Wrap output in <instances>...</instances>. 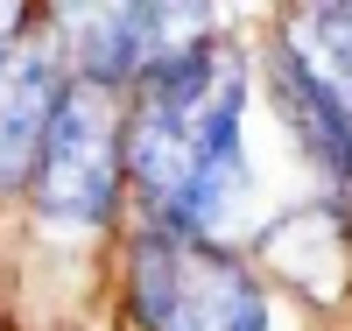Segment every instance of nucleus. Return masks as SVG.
<instances>
[{
  "label": "nucleus",
  "instance_id": "39448f33",
  "mask_svg": "<svg viewBox=\"0 0 352 331\" xmlns=\"http://www.w3.org/2000/svg\"><path fill=\"white\" fill-rule=\"evenodd\" d=\"M64 64L43 36L0 43V191H21L36 169V148L50 134V113L64 99Z\"/></svg>",
  "mask_w": 352,
  "mask_h": 331
},
{
  "label": "nucleus",
  "instance_id": "f03ea898",
  "mask_svg": "<svg viewBox=\"0 0 352 331\" xmlns=\"http://www.w3.org/2000/svg\"><path fill=\"white\" fill-rule=\"evenodd\" d=\"M134 303L148 331H268V296L226 247L155 226L134 239Z\"/></svg>",
  "mask_w": 352,
  "mask_h": 331
},
{
  "label": "nucleus",
  "instance_id": "7ed1b4c3",
  "mask_svg": "<svg viewBox=\"0 0 352 331\" xmlns=\"http://www.w3.org/2000/svg\"><path fill=\"white\" fill-rule=\"evenodd\" d=\"M120 113L99 85H64L50 113V134L36 148V212L56 226H99L120 197Z\"/></svg>",
  "mask_w": 352,
  "mask_h": 331
},
{
  "label": "nucleus",
  "instance_id": "20e7f679",
  "mask_svg": "<svg viewBox=\"0 0 352 331\" xmlns=\"http://www.w3.org/2000/svg\"><path fill=\"white\" fill-rule=\"evenodd\" d=\"M78 85H120L148 78L162 56L204 43V8H71Z\"/></svg>",
  "mask_w": 352,
  "mask_h": 331
},
{
  "label": "nucleus",
  "instance_id": "423d86ee",
  "mask_svg": "<svg viewBox=\"0 0 352 331\" xmlns=\"http://www.w3.org/2000/svg\"><path fill=\"white\" fill-rule=\"evenodd\" d=\"M275 56L317 92V106L338 120V134L352 148V0H338V8H296L282 21Z\"/></svg>",
  "mask_w": 352,
  "mask_h": 331
},
{
  "label": "nucleus",
  "instance_id": "f257e3e1",
  "mask_svg": "<svg viewBox=\"0 0 352 331\" xmlns=\"http://www.w3.org/2000/svg\"><path fill=\"white\" fill-rule=\"evenodd\" d=\"M240 56L226 43H190L141 78V106L120 127V156L148 204L176 226H219L247 191V141H240Z\"/></svg>",
  "mask_w": 352,
  "mask_h": 331
}]
</instances>
